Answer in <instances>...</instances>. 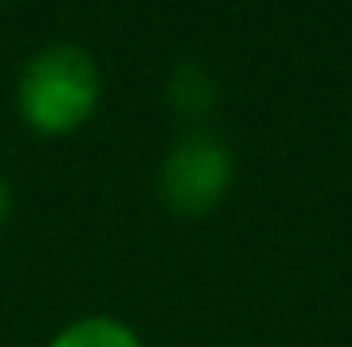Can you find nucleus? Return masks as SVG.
<instances>
[{
    "instance_id": "obj_4",
    "label": "nucleus",
    "mask_w": 352,
    "mask_h": 347,
    "mask_svg": "<svg viewBox=\"0 0 352 347\" xmlns=\"http://www.w3.org/2000/svg\"><path fill=\"white\" fill-rule=\"evenodd\" d=\"M45 347H144L131 323L115 319V315H82L70 319Z\"/></svg>"
},
{
    "instance_id": "obj_5",
    "label": "nucleus",
    "mask_w": 352,
    "mask_h": 347,
    "mask_svg": "<svg viewBox=\"0 0 352 347\" xmlns=\"http://www.w3.org/2000/svg\"><path fill=\"white\" fill-rule=\"evenodd\" d=\"M8 213H12V184L4 180V172H0V225L8 221Z\"/></svg>"
},
{
    "instance_id": "obj_3",
    "label": "nucleus",
    "mask_w": 352,
    "mask_h": 347,
    "mask_svg": "<svg viewBox=\"0 0 352 347\" xmlns=\"http://www.w3.org/2000/svg\"><path fill=\"white\" fill-rule=\"evenodd\" d=\"M164 94H168V106L176 110V119L201 123L217 106V78L201 62H180L164 82Z\"/></svg>"
},
{
    "instance_id": "obj_2",
    "label": "nucleus",
    "mask_w": 352,
    "mask_h": 347,
    "mask_svg": "<svg viewBox=\"0 0 352 347\" xmlns=\"http://www.w3.org/2000/svg\"><path fill=\"white\" fill-rule=\"evenodd\" d=\"M234 188V152L209 131H184L160 160L156 192L180 217L213 213Z\"/></svg>"
},
{
    "instance_id": "obj_1",
    "label": "nucleus",
    "mask_w": 352,
    "mask_h": 347,
    "mask_svg": "<svg viewBox=\"0 0 352 347\" xmlns=\"http://www.w3.org/2000/svg\"><path fill=\"white\" fill-rule=\"evenodd\" d=\"M102 98L98 62L82 45L54 41L37 49L16 78V115L33 135L62 139L87 127Z\"/></svg>"
}]
</instances>
